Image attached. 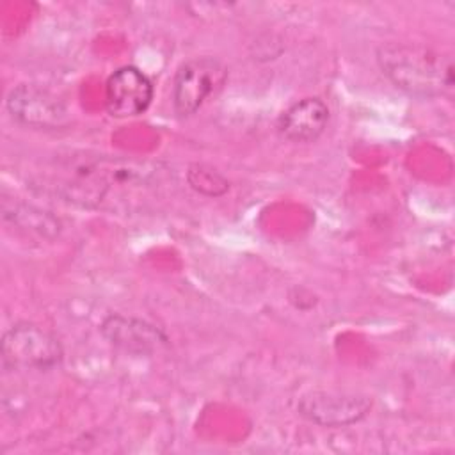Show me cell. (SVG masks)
<instances>
[{
    "instance_id": "8",
    "label": "cell",
    "mask_w": 455,
    "mask_h": 455,
    "mask_svg": "<svg viewBox=\"0 0 455 455\" xmlns=\"http://www.w3.org/2000/svg\"><path fill=\"white\" fill-rule=\"evenodd\" d=\"M101 334L114 347L139 355L151 354L167 345V336L155 325L121 315L107 316L101 323Z\"/></svg>"
},
{
    "instance_id": "10",
    "label": "cell",
    "mask_w": 455,
    "mask_h": 455,
    "mask_svg": "<svg viewBox=\"0 0 455 455\" xmlns=\"http://www.w3.org/2000/svg\"><path fill=\"white\" fill-rule=\"evenodd\" d=\"M187 180L194 190L210 197L222 196L229 188L228 180L220 172L206 165H190Z\"/></svg>"
},
{
    "instance_id": "1",
    "label": "cell",
    "mask_w": 455,
    "mask_h": 455,
    "mask_svg": "<svg viewBox=\"0 0 455 455\" xmlns=\"http://www.w3.org/2000/svg\"><path fill=\"white\" fill-rule=\"evenodd\" d=\"M155 178V167L114 156L73 155L60 158L50 169L46 183L66 203L84 208H100L108 197H119L124 190L148 187Z\"/></svg>"
},
{
    "instance_id": "5",
    "label": "cell",
    "mask_w": 455,
    "mask_h": 455,
    "mask_svg": "<svg viewBox=\"0 0 455 455\" xmlns=\"http://www.w3.org/2000/svg\"><path fill=\"white\" fill-rule=\"evenodd\" d=\"M7 110L20 124L37 130H59L71 121L66 103L52 91L34 84H20L11 89Z\"/></svg>"
},
{
    "instance_id": "9",
    "label": "cell",
    "mask_w": 455,
    "mask_h": 455,
    "mask_svg": "<svg viewBox=\"0 0 455 455\" xmlns=\"http://www.w3.org/2000/svg\"><path fill=\"white\" fill-rule=\"evenodd\" d=\"M327 123V105L320 98H304L279 116L277 132L291 142H313L323 133Z\"/></svg>"
},
{
    "instance_id": "2",
    "label": "cell",
    "mask_w": 455,
    "mask_h": 455,
    "mask_svg": "<svg viewBox=\"0 0 455 455\" xmlns=\"http://www.w3.org/2000/svg\"><path fill=\"white\" fill-rule=\"evenodd\" d=\"M377 62L389 82L418 98H439L453 92V60L421 44L391 43L377 50Z\"/></svg>"
},
{
    "instance_id": "3",
    "label": "cell",
    "mask_w": 455,
    "mask_h": 455,
    "mask_svg": "<svg viewBox=\"0 0 455 455\" xmlns=\"http://www.w3.org/2000/svg\"><path fill=\"white\" fill-rule=\"evenodd\" d=\"M2 361L9 370L46 371L62 361V345L43 327L21 322L5 331L2 338Z\"/></svg>"
},
{
    "instance_id": "7",
    "label": "cell",
    "mask_w": 455,
    "mask_h": 455,
    "mask_svg": "<svg viewBox=\"0 0 455 455\" xmlns=\"http://www.w3.org/2000/svg\"><path fill=\"white\" fill-rule=\"evenodd\" d=\"M153 100L151 80L135 66L116 69L105 87V105L114 117H133L142 114Z\"/></svg>"
},
{
    "instance_id": "4",
    "label": "cell",
    "mask_w": 455,
    "mask_h": 455,
    "mask_svg": "<svg viewBox=\"0 0 455 455\" xmlns=\"http://www.w3.org/2000/svg\"><path fill=\"white\" fill-rule=\"evenodd\" d=\"M228 80V68L215 57H194L181 64L172 82V107L180 117L196 114Z\"/></svg>"
},
{
    "instance_id": "6",
    "label": "cell",
    "mask_w": 455,
    "mask_h": 455,
    "mask_svg": "<svg viewBox=\"0 0 455 455\" xmlns=\"http://www.w3.org/2000/svg\"><path fill=\"white\" fill-rule=\"evenodd\" d=\"M371 409V398L361 393L315 389L300 396L297 411L307 421L327 427H348L361 421Z\"/></svg>"
}]
</instances>
